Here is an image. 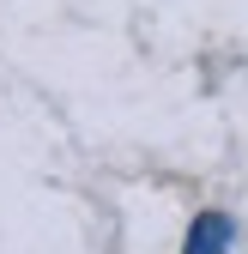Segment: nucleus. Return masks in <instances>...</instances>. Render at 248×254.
<instances>
[{
  "label": "nucleus",
  "mask_w": 248,
  "mask_h": 254,
  "mask_svg": "<svg viewBox=\"0 0 248 254\" xmlns=\"http://www.w3.org/2000/svg\"><path fill=\"white\" fill-rule=\"evenodd\" d=\"M236 242V224H230V212H200L188 236H182V254H230Z\"/></svg>",
  "instance_id": "1"
}]
</instances>
